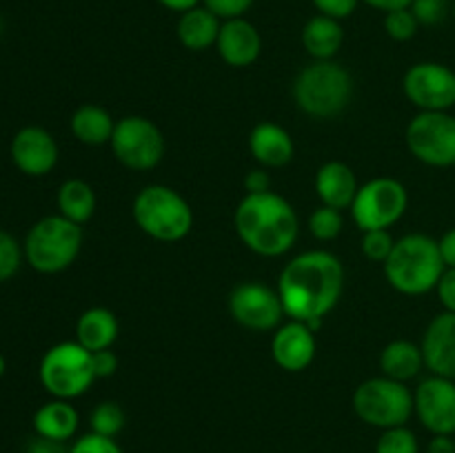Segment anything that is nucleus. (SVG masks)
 Here are the masks:
<instances>
[{
	"mask_svg": "<svg viewBox=\"0 0 455 453\" xmlns=\"http://www.w3.org/2000/svg\"><path fill=\"white\" fill-rule=\"evenodd\" d=\"M345 289V266L340 258L324 249H314L291 258L278 278V293L284 315L311 329L320 327L324 315L338 305Z\"/></svg>",
	"mask_w": 455,
	"mask_h": 453,
	"instance_id": "f257e3e1",
	"label": "nucleus"
},
{
	"mask_svg": "<svg viewBox=\"0 0 455 453\" xmlns=\"http://www.w3.org/2000/svg\"><path fill=\"white\" fill-rule=\"evenodd\" d=\"M234 225L244 247L265 258L291 251L300 235L296 209L275 191L244 194L235 207Z\"/></svg>",
	"mask_w": 455,
	"mask_h": 453,
	"instance_id": "f03ea898",
	"label": "nucleus"
},
{
	"mask_svg": "<svg viewBox=\"0 0 455 453\" xmlns=\"http://www.w3.org/2000/svg\"><path fill=\"white\" fill-rule=\"evenodd\" d=\"M382 266L387 282L404 296L434 291L447 269L438 240L425 234H407L395 240L394 251Z\"/></svg>",
	"mask_w": 455,
	"mask_h": 453,
	"instance_id": "7ed1b4c3",
	"label": "nucleus"
},
{
	"mask_svg": "<svg viewBox=\"0 0 455 453\" xmlns=\"http://www.w3.org/2000/svg\"><path fill=\"white\" fill-rule=\"evenodd\" d=\"M293 100L298 109L314 118L342 114L354 96V78L333 60H314L293 80Z\"/></svg>",
	"mask_w": 455,
	"mask_h": 453,
	"instance_id": "20e7f679",
	"label": "nucleus"
},
{
	"mask_svg": "<svg viewBox=\"0 0 455 453\" xmlns=\"http://www.w3.org/2000/svg\"><path fill=\"white\" fill-rule=\"evenodd\" d=\"M132 213L138 229L158 242H178L194 229L189 203L167 185H149L138 191Z\"/></svg>",
	"mask_w": 455,
	"mask_h": 453,
	"instance_id": "39448f33",
	"label": "nucleus"
},
{
	"mask_svg": "<svg viewBox=\"0 0 455 453\" xmlns=\"http://www.w3.org/2000/svg\"><path fill=\"white\" fill-rule=\"evenodd\" d=\"M83 249V225H76L69 218L44 216L27 231L25 260L38 274H60L69 269Z\"/></svg>",
	"mask_w": 455,
	"mask_h": 453,
	"instance_id": "423d86ee",
	"label": "nucleus"
},
{
	"mask_svg": "<svg viewBox=\"0 0 455 453\" xmlns=\"http://www.w3.org/2000/svg\"><path fill=\"white\" fill-rule=\"evenodd\" d=\"M40 385L52 398L74 400L92 389L98 380L93 371V354L78 340L58 342L44 351L38 367Z\"/></svg>",
	"mask_w": 455,
	"mask_h": 453,
	"instance_id": "0eeeda50",
	"label": "nucleus"
},
{
	"mask_svg": "<svg viewBox=\"0 0 455 453\" xmlns=\"http://www.w3.org/2000/svg\"><path fill=\"white\" fill-rule=\"evenodd\" d=\"M354 411L376 429L404 426L413 416V393L404 382L387 376L369 378L354 391Z\"/></svg>",
	"mask_w": 455,
	"mask_h": 453,
	"instance_id": "6e6552de",
	"label": "nucleus"
},
{
	"mask_svg": "<svg viewBox=\"0 0 455 453\" xmlns=\"http://www.w3.org/2000/svg\"><path fill=\"white\" fill-rule=\"evenodd\" d=\"M409 191L395 178H373L358 189L351 213L360 231L389 229L407 213Z\"/></svg>",
	"mask_w": 455,
	"mask_h": 453,
	"instance_id": "1a4fd4ad",
	"label": "nucleus"
},
{
	"mask_svg": "<svg viewBox=\"0 0 455 453\" xmlns=\"http://www.w3.org/2000/svg\"><path fill=\"white\" fill-rule=\"evenodd\" d=\"M109 147L116 160L132 171H149L164 155L163 131L142 115H124L118 120Z\"/></svg>",
	"mask_w": 455,
	"mask_h": 453,
	"instance_id": "9d476101",
	"label": "nucleus"
},
{
	"mask_svg": "<svg viewBox=\"0 0 455 453\" xmlns=\"http://www.w3.org/2000/svg\"><path fill=\"white\" fill-rule=\"evenodd\" d=\"M407 147L429 167H453L455 118L447 111H420L407 124Z\"/></svg>",
	"mask_w": 455,
	"mask_h": 453,
	"instance_id": "9b49d317",
	"label": "nucleus"
},
{
	"mask_svg": "<svg viewBox=\"0 0 455 453\" xmlns=\"http://www.w3.org/2000/svg\"><path fill=\"white\" fill-rule=\"evenodd\" d=\"M229 314L240 327L249 331H275L284 315L278 289H271L258 280L238 284L229 293Z\"/></svg>",
	"mask_w": 455,
	"mask_h": 453,
	"instance_id": "f8f14e48",
	"label": "nucleus"
},
{
	"mask_svg": "<svg viewBox=\"0 0 455 453\" xmlns=\"http://www.w3.org/2000/svg\"><path fill=\"white\" fill-rule=\"evenodd\" d=\"M403 89L420 111H447L455 105V71L440 62H418L404 74Z\"/></svg>",
	"mask_w": 455,
	"mask_h": 453,
	"instance_id": "ddd939ff",
	"label": "nucleus"
},
{
	"mask_svg": "<svg viewBox=\"0 0 455 453\" xmlns=\"http://www.w3.org/2000/svg\"><path fill=\"white\" fill-rule=\"evenodd\" d=\"M413 413L434 435L455 433V380L431 376L413 391Z\"/></svg>",
	"mask_w": 455,
	"mask_h": 453,
	"instance_id": "4468645a",
	"label": "nucleus"
},
{
	"mask_svg": "<svg viewBox=\"0 0 455 453\" xmlns=\"http://www.w3.org/2000/svg\"><path fill=\"white\" fill-rule=\"evenodd\" d=\"M9 154L18 171L31 178H43L56 167L60 151H58L56 138L47 129L31 124V127H22L12 138Z\"/></svg>",
	"mask_w": 455,
	"mask_h": 453,
	"instance_id": "2eb2a0df",
	"label": "nucleus"
},
{
	"mask_svg": "<svg viewBox=\"0 0 455 453\" xmlns=\"http://www.w3.org/2000/svg\"><path fill=\"white\" fill-rule=\"evenodd\" d=\"M315 329H311L307 322L289 320L287 324H280L271 340V355L274 362L283 371L300 373L314 362L315 358Z\"/></svg>",
	"mask_w": 455,
	"mask_h": 453,
	"instance_id": "dca6fc26",
	"label": "nucleus"
},
{
	"mask_svg": "<svg viewBox=\"0 0 455 453\" xmlns=\"http://www.w3.org/2000/svg\"><path fill=\"white\" fill-rule=\"evenodd\" d=\"M216 49L225 65L243 69L260 58L262 36L247 18H231V20H222Z\"/></svg>",
	"mask_w": 455,
	"mask_h": 453,
	"instance_id": "f3484780",
	"label": "nucleus"
},
{
	"mask_svg": "<svg viewBox=\"0 0 455 453\" xmlns=\"http://www.w3.org/2000/svg\"><path fill=\"white\" fill-rule=\"evenodd\" d=\"M425 367L434 376L455 380V314L435 315L422 336Z\"/></svg>",
	"mask_w": 455,
	"mask_h": 453,
	"instance_id": "a211bd4d",
	"label": "nucleus"
},
{
	"mask_svg": "<svg viewBox=\"0 0 455 453\" xmlns=\"http://www.w3.org/2000/svg\"><path fill=\"white\" fill-rule=\"evenodd\" d=\"M358 189L360 185L354 169L340 160H329L315 173V194L324 207L338 209V211L351 209Z\"/></svg>",
	"mask_w": 455,
	"mask_h": 453,
	"instance_id": "6ab92c4d",
	"label": "nucleus"
},
{
	"mask_svg": "<svg viewBox=\"0 0 455 453\" xmlns=\"http://www.w3.org/2000/svg\"><path fill=\"white\" fill-rule=\"evenodd\" d=\"M249 151L265 169H278L291 163L296 154L291 133L275 123H260L251 129Z\"/></svg>",
	"mask_w": 455,
	"mask_h": 453,
	"instance_id": "aec40b11",
	"label": "nucleus"
},
{
	"mask_svg": "<svg viewBox=\"0 0 455 453\" xmlns=\"http://www.w3.org/2000/svg\"><path fill=\"white\" fill-rule=\"evenodd\" d=\"M80 425V416L71 400H49L38 411L34 413V431L36 435L56 442H67L76 435Z\"/></svg>",
	"mask_w": 455,
	"mask_h": 453,
	"instance_id": "412c9836",
	"label": "nucleus"
},
{
	"mask_svg": "<svg viewBox=\"0 0 455 453\" xmlns=\"http://www.w3.org/2000/svg\"><path fill=\"white\" fill-rule=\"evenodd\" d=\"M222 20L213 12H209L207 7H194L189 12L180 13L176 25L178 40L182 43V47H187L189 52H204V49L213 47L220 34Z\"/></svg>",
	"mask_w": 455,
	"mask_h": 453,
	"instance_id": "4be33fe9",
	"label": "nucleus"
},
{
	"mask_svg": "<svg viewBox=\"0 0 455 453\" xmlns=\"http://www.w3.org/2000/svg\"><path fill=\"white\" fill-rule=\"evenodd\" d=\"M118 318L114 315V311L105 309V306H92V309L83 311L78 322H76V340L92 354L111 349V345L118 338Z\"/></svg>",
	"mask_w": 455,
	"mask_h": 453,
	"instance_id": "5701e85b",
	"label": "nucleus"
},
{
	"mask_svg": "<svg viewBox=\"0 0 455 453\" xmlns=\"http://www.w3.org/2000/svg\"><path fill=\"white\" fill-rule=\"evenodd\" d=\"M342 40H345V31H342L340 20L323 16V13L309 18L302 29V44L314 60H333V56L340 52Z\"/></svg>",
	"mask_w": 455,
	"mask_h": 453,
	"instance_id": "b1692460",
	"label": "nucleus"
},
{
	"mask_svg": "<svg viewBox=\"0 0 455 453\" xmlns=\"http://www.w3.org/2000/svg\"><path fill=\"white\" fill-rule=\"evenodd\" d=\"M422 367H425L422 346L411 340H391L380 354L382 376L404 382V385L413 380L422 371Z\"/></svg>",
	"mask_w": 455,
	"mask_h": 453,
	"instance_id": "393cba45",
	"label": "nucleus"
},
{
	"mask_svg": "<svg viewBox=\"0 0 455 453\" xmlns=\"http://www.w3.org/2000/svg\"><path fill=\"white\" fill-rule=\"evenodd\" d=\"M71 133L78 142L89 147L109 145L114 136L116 120L100 105H83L74 111L69 120Z\"/></svg>",
	"mask_w": 455,
	"mask_h": 453,
	"instance_id": "a878e982",
	"label": "nucleus"
},
{
	"mask_svg": "<svg viewBox=\"0 0 455 453\" xmlns=\"http://www.w3.org/2000/svg\"><path fill=\"white\" fill-rule=\"evenodd\" d=\"M58 213L69 218L76 225H84L92 220L93 211H96V194H93L92 185L80 178H71L65 180L58 189L56 195Z\"/></svg>",
	"mask_w": 455,
	"mask_h": 453,
	"instance_id": "bb28decb",
	"label": "nucleus"
},
{
	"mask_svg": "<svg viewBox=\"0 0 455 453\" xmlns=\"http://www.w3.org/2000/svg\"><path fill=\"white\" fill-rule=\"evenodd\" d=\"M124 422H127V416H124L123 407L114 400L96 404V409L89 416V426H92L93 433L105 435V438H116L124 429Z\"/></svg>",
	"mask_w": 455,
	"mask_h": 453,
	"instance_id": "cd10ccee",
	"label": "nucleus"
},
{
	"mask_svg": "<svg viewBox=\"0 0 455 453\" xmlns=\"http://www.w3.org/2000/svg\"><path fill=\"white\" fill-rule=\"evenodd\" d=\"M307 226H309L311 235H314L315 240H320V242H331V240H336L338 235L342 234L345 220H342V211L324 207L323 204V207L311 211Z\"/></svg>",
	"mask_w": 455,
	"mask_h": 453,
	"instance_id": "c85d7f7f",
	"label": "nucleus"
},
{
	"mask_svg": "<svg viewBox=\"0 0 455 453\" xmlns=\"http://www.w3.org/2000/svg\"><path fill=\"white\" fill-rule=\"evenodd\" d=\"M376 453H420V444H418L416 433L404 426H394V429H385L378 438Z\"/></svg>",
	"mask_w": 455,
	"mask_h": 453,
	"instance_id": "c756f323",
	"label": "nucleus"
},
{
	"mask_svg": "<svg viewBox=\"0 0 455 453\" xmlns=\"http://www.w3.org/2000/svg\"><path fill=\"white\" fill-rule=\"evenodd\" d=\"M22 258H25V251L20 242L12 234L0 229V282H7L18 274Z\"/></svg>",
	"mask_w": 455,
	"mask_h": 453,
	"instance_id": "7c9ffc66",
	"label": "nucleus"
},
{
	"mask_svg": "<svg viewBox=\"0 0 455 453\" xmlns=\"http://www.w3.org/2000/svg\"><path fill=\"white\" fill-rule=\"evenodd\" d=\"M420 29V22L413 16L411 9H395V12L385 13V31L389 38L398 40V43H407Z\"/></svg>",
	"mask_w": 455,
	"mask_h": 453,
	"instance_id": "2f4dec72",
	"label": "nucleus"
},
{
	"mask_svg": "<svg viewBox=\"0 0 455 453\" xmlns=\"http://www.w3.org/2000/svg\"><path fill=\"white\" fill-rule=\"evenodd\" d=\"M394 235L389 229H373V231H363V253L367 260L371 262H382L385 265L387 258L394 251Z\"/></svg>",
	"mask_w": 455,
	"mask_h": 453,
	"instance_id": "473e14b6",
	"label": "nucleus"
},
{
	"mask_svg": "<svg viewBox=\"0 0 455 453\" xmlns=\"http://www.w3.org/2000/svg\"><path fill=\"white\" fill-rule=\"evenodd\" d=\"M413 16L418 18V22L425 27L440 25V22L447 18L449 13V3L447 0H413L411 7Z\"/></svg>",
	"mask_w": 455,
	"mask_h": 453,
	"instance_id": "72a5a7b5",
	"label": "nucleus"
},
{
	"mask_svg": "<svg viewBox=\"0 0 455 453\" xmlns=\"http://www.w3.org/2000/svg\"><path fill=\"white\" fill-rule=\"evenodd\" d=\"M69 453H123L116 438H105L98 433H84L69 447Z\"/></svg>",
	"mask_w": 455,
	"mask_h": 453,
	"instance_id": "f704fd0d",
	"label": "nucleus"
},
{
	"mask_svg": "<svg viewBox=\"0 0 455 453\" xmlns=\"http://www.w3.org/2000/svg\"><path fill=\"white\" fill-rule=\"evenodd\" d=\"M203 4L220 20H231V18H243L251 9L253 0H203Z\"/></svg>",
	"mask_w": 455,
	"mask_h": 453,
	"instance_id": "c9c22d12",
	"label": "nucleus"
},
{
	"mask_svg": "<svg viewBox=\"0 0 455 453\" xmlns=\"http://www.w3.org/2000/svg\"><path fill=\"white\" fill-rule=\"evenodd\" d=\"M311 3H314V7L318 9L323 16L345 20V18H349L351 13L355 12L360 0H311Z\"/></svg>",
	"mask_w": 455,
	"mask_h": 453,
	"instance_id": "e433bc0d",
	"label": "nucleus"
},
{
	"mask_svg": "<svg viewBox=\"0 0 455 453\" xmlns=\"http://www.w3.org/2000/svg\"><path fill=\"white\" fill-rule=\"evenodd\" d=\"M435 291H438V298L440 302H443L444 311L455 314V269H444Z\"/></svg>",
	"mask_w": 455,
	"mask_h": 453,
	"instance_id": "4c0bfd02",
	"label": "nucleus"
},
{
	"mask_svg": "<svg viewBox=\"0 0 455 453\" xmlns=\"http://www.w3.org/2000/svg\"><path fill=\"white\" fill-rule=\"evenodd\" d=\"M93 371L96 378H111L118 371V355L111 349L93 351Z\"/></svg>",
	"mask_w": 455,
	"mask_h": 453,
	"instance_id": "58836bf2",
	"label": "nucleus"
},
{
	"mask_svg": "<svg viewBox=\"0 0 455 453\" xmlns=\"http://www.w3.org/2000/svg\"><path fill=\"white\" fill-rule=\"evenodd\" d=\"M243 185L247 194H265V191H271V176L267 173V169H251L244 176Z\"/></svg>",
	"mask_w": 455,
	"mask_h": 453,
	"instance_id": "ea45409f",
	"label": "nucleus"
},
{
	"mask_svg": "<svg viewBox=\"0 0 455 453\" xmlns=\"http://www.w3.org/2000/svg\"><path fill=\"white\" fill-rule=\"evenodd\" d=\"M25 453H69V449L65 447V442H56V440H47L36 435L34 440H29Z\"/></svg>",
	"mask_w": 455,
	"mask_h": 453,
	"instance_id": "a19ab883",
	"label": "nucleus"
},
{
	"mask_svg": "<svg viewBox=\"0 0 455 453\" xmlns=\"http://www.w3.org/2000/svg\"><path fill=\"white\" fill-rule=\"evenodd\" d=\"M440 253H443V260L447 269H455V226L449 229L443 238L438 240Z\"/></svg>",
	"mask_w": 455,
	"mask_h": 453,
	"instance_id": "79ce46f5",
	"label": "nucleus"
},
{
	"mask_svg": "<svg viewBox=\"0 0 455 453\" xmlns=\"http://www.w3.org/2000/svg\"><path fill=\"white\" fill-rule=\"evenodd\" d=\"M363 3H367L369 7L378 9V12H395V9H407L411 7L413 0H363Z\"/></svg>",
	"mask_w": 455,
	"mask_h": 453,
	"instance_id": "37998d69",
	"label": "nucleus"
},
{
	"mask_svg": "<svg viewBox=\"0 0 455 453\" xmlns=\"http://www.w3.org/2000/svg\"><path fill=\"white\" fill-rule=\"evenodd\" d=\"M427 453H455V442L451 435H434L427 447Z\"/></svg>",
	"mask_w": 455,
	"mask_h": 453,
	"instance_id": "c03bdc74",
	"label": "nucleus"
},
{
	"mask_svg": "<svg viewBox=\"0 0 455 453\" xmlns=\"http://www.w3.org/2000/svg\"><path fill=\"white\" fill-rule=\"evenodd\" d=\"M160 4H163L164 9H169V12H176V13H185L189 12V9L198 7L203 0H158Z\"/></svg>",
	"mask_w": 455,
	"mask_h": 453,
	"instance_id": "a18cd8bd",
	"label": "nucleus"
},
{
	"mask_svg": "<svg viewBox=\"0 0 455 453\" xmlns=\"http://www.w3.org/2000/svg\"><path fill=\"white\" fill-rule=\"evenodd\" d=\"M4 369H7V362H4L3 354H0V378H3V376H4Z\"/></svg>",
	"mask_w": 455,
	"mask_h": 453,
	"instance_id": "49530a36",
	"label": "nucleus"
},
{
	"mask_svg": "<svg viewBox=\"0 0 455 453\" xmlns=\"http://www.w3.org/2000/svg\"><path fill=\"white\" fill-rule=\"evenodd\" d=\"M451 13H453V18H455V0H453V4H451Z\"/></svg>",
	"mask_w": 455,
	"mask_h": 453,
	"instance_id": "de8ad7c7",
	"label": "nucleus"
},
{
	"mask_svg": "<svg viewBox=\"0 0 455 453\" xmlns=\"http://www.w3.org/2000/svg\"><path fill=\"white\" fill-rule=\"evenodd\" d=\"M0 27H3V22H0Z\"/></svg>",
	"mask_w": 455,
	"mask_h": 453,
	"instance_id": "09e8293b",
	"label": "nucleus"
}]
</instances>
